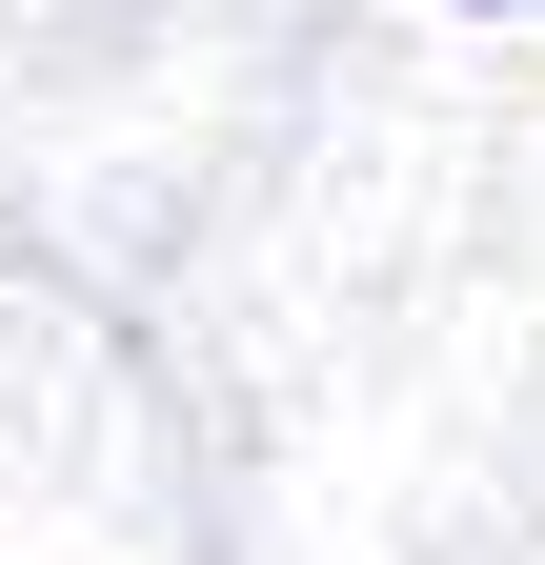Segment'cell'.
<instances>
[{
    "label": "cell",
    "instance_id": "6da1fadb",
    "mask_svg": "<svg viewBox=\"0 0 545 565\" xmlns=\"http://www.w3.org/2000/svg\"><path fill=\"white\" fill-rule=\"evenodd\" d=\"M505 21H525V0H505Z\"/></svg>",
    "mask_w": 545,
    "mask_h": 565
}]
</instances>
